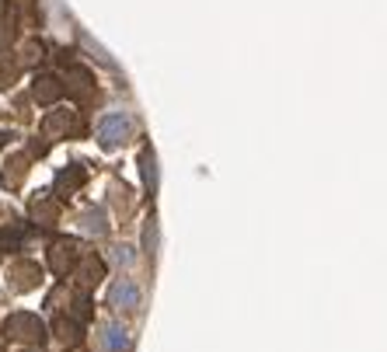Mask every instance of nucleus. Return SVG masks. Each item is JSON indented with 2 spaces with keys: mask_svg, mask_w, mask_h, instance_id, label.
I'll return each instance as SVG.
<instances>
[{
  "mask_svg": "<svg viewBox=\"0 0 387 352\" xmlns=\"http://www.w3.org/2000/svg\"><path fill=\"white\" fill-rule=\"evenodd\" d=\"M126 133H129V115L126 112H105L98 119V136H101L105 147H115Z\"/></svg>",
  "mask_w": 387,
  "mask_h": 352,
  "instance_id": "f257e3e1",
  "label": "nucleus"
},
{
  "mask_svg": "<svg viewBox=\"0 0 387 352\" xmlns=\"http://www.w3.org/2000/svg\"><path fill=\"white\" fill-rule=\"evenodd\" d=\"M136 304H140V286H136V282L122 279V282L112 286V307H119V311H133Z\"/></svg>",
  "mask_w": 387,
  "mask_h": 352,
  "instance_id": "f03ea898",
  "label": "nucleus"
},
{
  "mask_svg": "<svg viewBox=\"0 0 387 352\" xmlns=\"http://www.w3.org/2000/svg\"><path fill=\"white\" fill-rule=\"evenodd\" d=\"M105 349L108 352L129 349V332H126L122 325H108V328H105Z\"/></svg>",
  "mask_w": 387,
  "mask_h": 352,
  "instance_id": "7ed1b4c3",
  "label": "nucleus"
},
{
  "mask_svg": "<svg viewBox=\"0 0 387 352\" xmlns=\"http://www.w3.org/2000/svg\"><path fill=\"white\" fill-rule=\"evenodd\" d=\"M133 259H136L133 248H119V252H115V262L119 265H133Z\"/></svg>",
  "mask_w": 387,
  "mask_h": 352,
  "instance_id": "20e7f679",
  "label": "nucleus"
}]
</instances>
